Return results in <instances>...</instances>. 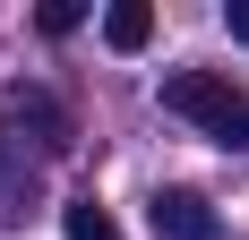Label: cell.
<instances>
[{"instance_id":"1","label":"cell","mask_w":249,"mask_h":240,"mask_svg":"<svg viewBox=\"0 0 249 240\" xmlns=\"http://www.w3.org/2000/svg\"><path fill=\"white\" fill-rule=\"evenodd\" d=\"M163 112L198 120L215 146L249 154V95L232 86V77H215V69H172V77H163Z\"/></svg>"},{"instance_id":"2","label":"cell","mask_w":249,"mask_h":240,"mask_svg":"<svg viewBox=\"0 0 249 240\" xmlns=\"http://www.w3.org/2000/svg\"><path fill=\"white\" fill-rule=\"evenodd\" d=\"M0 120H9V129H26V137L43 146V154H69V146H77V120H69V103L52 95V86H35V77L0 86Z\"/></svg>"},{"instance_id":"3","label":"cell","mask_w":249,"mask_h":240,"mask_svg":"<svg viewBox=\"0 0 249 240\" xmlns=\"http://www.w3.org/2000/svg\"><path fill=\"white\" fill-rule=\"evenodd\" d=\"M146 215H155V232H163V240H215V206H206L198 189H163Z\"/></svg>"},{"instance_id":"4","label":"cell","mask_w":249,"mask_h":240,"mask_svg":"<svg viewBox=\"0 0 249 240\" xmlns=\"http://www.w3.org/2000/svg\"><path fill=\"white\" fill-rule=\"evenodd\" d=\"M103 43L112 51H146L155 43V9L146 0H112V9H103Z\"/></svg>"},{"instance_id":"5","label":"cell","mask_w":249,"mask_h":240,"mask_svg":"<svg viewBox=\"0 0 249 240\" xmlns=\"http://www.w3.org/2000/svg\"><path fill=\"white\" fill-rule=\"evenodd\" d=\"M26 206H35V163L18 146H0V223H18Z\"/></svg>"},{"instance_id":"6","label":"cell","mask_w":249,"mask_h":240,"mask_svg":"<svg viewBox=\"0 0 249 240\" xmlns=\"http://www.w3.org/2000/svg\"><path fill=\"white\" fill-rule=\"evenodd\" d=\"M60 223H69V240H121V223L103 215L95 197H77V206H60Z\"/></svg>"},{"instance_id":"7","label":"cell","mask_w":249,"mask_h":240,"mask_svg":"<svg viewBox=\"0 0 249 240\" xmlns=\"http://www.w3.org/2000/svg\"><path fill=\"white\" fill-rule=\"evenodd\" d=\"M77 17H86L77 0H43V34H77Z\"/></svg>"},{"instance_id":"8","label":"cell","mask_w":249,"mask_h":240,"mask_svg":"<svg viewBox=\"0 0 249 240\" xmlns=\"http://www.w3.org/2000/svg\"><path fill=\"white\" fill-rule=\"evenodd\" d=\"M224 26H232V43H249V0H232V9H224Z\"/></svg>"}]
</instances>
